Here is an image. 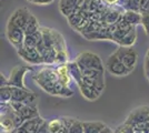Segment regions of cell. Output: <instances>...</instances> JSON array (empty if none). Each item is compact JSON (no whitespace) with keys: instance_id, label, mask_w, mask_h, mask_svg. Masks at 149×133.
<instances>
[{"instance_id":"cell-32","label":"cell","mask_w":149,"mask_h":133,"mask_svg":"<svg viewBox=\"0 0 149 133\" xmlns=\"http://www.w3.org/2000/svg\"><path fill=\"white\" fill-rule=\"evenodd\" d=\"M31 3H35V5H39V6H45V5H50L54 0H28Z\"/></svg>"},{"instance_id":"cell-6","label":"cell","mask_w":149,"mask_h":133,"mask_svg":"<svg viewBox=\"0 0 149 133\" xmlns=\"http://www.w3.org/2000/svg\"><path fill=\"white\" fill-rule=\"evenodd\" d=\"M6 36L7 39L9 40V42L13 44L17 50L24 48V40H25L26 33L22 29L8 22L6 29Z\"/></svg>"},{"instance_id":"cell-26","label":"cell","mask_w":149,"mask_h":133,"mask_svg":"<svg viewBox=\"0 0 149 133\" xmlns=\"http://www.w3.org/2000/svg\"><path fill=\"white\" fill-rule=\"evenodd\" d=\"M13 98V87L3 85L0 88V103H10Z\"/></svg>"},{"instance_id":"cell-19","label":"cell","mask_w":149,"mask_h":133,"mask_svg":"<svg viewBox=\"0 0 149 133\" xmlns=\"http://www.w3.org/2000/svg\"><path fill=\"white\" fill-rule=\"evenodd\" d=\"M57 71H58L59 79H60V81H61L62 84H65V85H67V87H70V83L72 81V78H71L70 73H69L67 63L58 64V65H57Z\"/></svg>"},{"instance_id":"cell-7","label":"cell","mask_w":149,"mask_h":133,"mask_svg":"<svg viewBox=\"0 0 149 133\" xmlns=\"http://www.w3.org/2000/svg\"><path fill=\"white\" fill-rule=\"evenodd\" d=\"M31 71L30 67H24V65H17L15 67L10 76L8 78V84L10 87H17V88H26L25 85V76L27 72Z\"/></svg>"},{"instance_id":"cell-17","label":"cell","mask_w":149,"mask_h":133,"mask_svg":"<svg viewBox=\"0 0 149 133\" xmlns=\"http://www.w3.org/2000/svg\"><path fill=\"white\" fill-rule=\"evenodd\" d=\"M18 113L24 119V121L30 120V119L39 116V111H38V108L36 107V104H26Z\"/></svg>"},{"instance_id":"cell-34","label":"cell","mask_w":149,"mask_h":133,"mask_svg":"<svg viewBox=\"0 0 149 133\" xmlns=\"http://www.w3.org/2000/svg\"><path fill=\"white\" fill-rule=\"evenodd\" d=\"M145 73H146L147 79L149 80V58L145 59Z\"/></svg>"},{"instance_id":"cell-33","label":"cell","mask_w":149,"mask_h":133,"mask_svg":"<svg viewBox=\"0 0 149 133\" xmlns=\"http://www.w3.org/2000/svg\"><path fill=\"white\" fill-rule=\"evenodd\" d=\"M37 133H51L49 130V124H48V121H45L44 124L40 127L39 131Z\"/></svg>"},{"instance_id":"cell-14","label":"cell","mask_w":149,"mask_h":133,"mask_svg":"<svg viewBox=\"0 0 149 133\" xmlns=\"http://www.w3.org/2000/svg\"><path fill=\"white\" fill-rule=\"evenodd\" d=\"M13 111L8 114H0L1 133H10L16 130V125H15V122H13V116H11Z\"/></svg>"},{"instance_id":"cell-40","label":"cell","mask_w":149,"mask_h":133,"mask_svg":"<svg viewBox=\"0 0 149 133\" xmlns=\"http://www.w3.org/2000/svg\"><path fill=\"white\" fill-rule=\"evenodd\" d=\"M146 58H149V50L147 51V54H146Z\"/></svg>"},{"instance_id":"cell-24","label":"cell","mask_w":149,"mask_h":133,"mask_svg":"<svg viewBox=\"0 0 149 133\" xmlns=\"http://www.w3.org/2000/svg\"><path fill=\"white\" fill-rule=\"evenodd\" d=\"M136 40H137L136 27H134L130 31L128 32L124 38L119 41L118 44L119 45H121V47H132L134 43L136 42Z\"/></svg>"},{"instance_id":"cell-22","label":"cell","mask_w":149,"mask_h":133,"mask_svg":"<svg viewBox=\"0 0 149 133\" xmlns=\"http://www.w3.org/2000/svg\"><path fill=\"white\" fill-rule=\"evenodd\" d=\"M84 82L93 87V88L97 89L98 91L102 92L105 89V78L104 76H99V78H88V76H84Z\"/></svg>"},{"instance_id":"cell-25","label":"cell","mask_w":149,"mask_h":133,"mask_svg":"<svg viewBox=\"0 0 149 133\" xmlns=\"http://www.w3.org/2000/svg\"><path fill=\"white\" fill-rule=\"evenodd\" d=\"M41 30V27L39 25V22H38V19L31 13L30 19L27 23V27L25 29V33L26 34H33V33H37Z\"/></svg>"},{"instance_id":"cell-3","label":"cell","mask_w":149,"mask_h":133,"mask_svg":"<svg viewBox=\"0 0 149 133\" xmlns=\"http://www.w3.org/2000/svg\"><path fill=\"white\" fill-rule=\"evenodd\" d=\"M74 61L78 63V65L80 67L81 70L95 69L100 70V71H105V65L102 63L101 58L98 54L93 53V52L85 51L80 54H78V57Z\"/></svg>"},{"instance_id":"cell-11","label":"cell","mask_w":149,"mask_h":133,"mask_svg":"<svg viewBox=\"0 0 149 133\" xmlns=\"http://www.w3.org/2000/svg\"><path fill=\"white\" fill-rule=\"evenodd\" d=\"M86 0H60L59 9L63 16L69 17L70 14L82 10V7L85 5Z\"/></svg>"},{"instance_id":"cell-36","label":"cell","mask_w":149,"mask_h":133,"mask_svg":"<svg viewBox=\"0 0 149 133\" xmlns=\"http://www.w3.org/2000/svg\"><path fill=\"white\" fill-rule=\"evenodd\" d=\"M0 83H1V87H3V85H9V84H8V79H7L2 73H1V76H0Z\"/></svg>"},{"instance_id":"cell-12","label":"cell","mask_w":149,"mask_h":133,"mask_svg":"<svg viewBox=\"0 0 149 133\" xmlns=\"http://www.w3.org/2000/svg\"><path fill=\"white\" fill-rule=\"evenodd\" d=\"M45 121L46 120H45L44 118H41L39 115L37 118H33V119H30V120H26L20 127L26 133H37L39 131L40 127L44 124Z\"/></svg>"},{"instance_id":"cell-15","label":"cell","mask_w":149,"mask_h":133,"mask_svg":"<svg viewBox=\"0 0 149 133\" xmlns=\"http://www.w3.org/2000/svg\"><path fill=\"white\" fill-rule=\"evenodd\" d=\"M67 65H68L69 73H70V76L72 78V80L76 82L77 85L80 84L84 81V74H82V71H81L80 67L78 65V63L76 61H69Z\"/></svg>"},{"instance_id":"cell-27","label":"cell","mask_w":149,"mask_h":133,"mask_svg":"<svg viewBox=\"0 0 149 133\" xmlns=\"http://www.w3.org/2000/svg\"><path fill=\"white\" fill-rule=\"evenodd\" d=\"M121 7L125 11H138L140 12V0H127Z\"/></svg>"},{"instance_id":"cell-35","label":"cell","mask_w":149,"mask_h":133,"mask_svg":"<svg viewBox=\"0 0 149 133\" xmlns=\"http://www.w3.org/2000/svg\"><path fill=\"white\" fill-rule=\"evenodd\" d=\"M105 3H107V5H109V6H116V5H118L120 3V1L121 0H102Z\"/></svg>"},{"instance_id":"cell-21","label":"cell","mask_w":149,"mask_h":133,"mask_svg":"<svg viewBox=\"0 0 149 133\" xmlns=\"http://www.w3.org/2000/svg\"><path fill=\"white\" fill-rule=\"evenodd\" d=\"M123 18L132 27H137L138 25H141V12H138V11H124Z\"/></svg>"},{"instance_id":"cell-4","label":"cell","mask_w":149,"mask_h":133,"mask_svg":"<svg viewBox=\"0 0 149 133\" xmlns=\"http://www.w3.org/2000/svg\"><path fill=\"white\" fill-rule=\"evenodd\" d=\"M115 54L119 58V60L128 68L129 70L135 69L138 61V53L132 47H121L119 45L118 49L115 51Z\"/></svg>"},{"instance_id":"cell-42","label":"cell","mask_w":149,"mask_h":133,"mask_svg":"<svg viewBox=\"0 0 149 133\" xmlns=\"http://www.w3.org/2000/svg\"><path fill=\"white\" fill-rule=\"evenodd\" d=\"M10 133H13V132H10Z\"/></svg>"},{"instance_id":"cell-9","label":"cell","mask_w":149,"mask_h":133,"mask_svg":"<svg viewBox=\"0 0 149 133\" xmlns=\"http://www.w3.org/2000/svg\"><path fill=\"white\" fill-rule=\"evenodd\" d=\"M31 12L27 9V8H19L16 11H13L10 16V18L8 20L9 23L18 27L20 29H22L25 31L27 23L30 19Z\"/></svg>"},{"instance_id":"cell-18","label":"cell","mask_w":149,"mask_h":133,"mask_svg":"<svg viewBox=\"0 0 149 133\" xmlns=\"http://www.w3.org/2000/svg\"><path fill=\"white\" fill-rule=\"evenodd\" d=\"M42 42V33L41 30L33 34H26L24 40V47L26 48H37L39 43Z\"/></svg>"},{"instance_id":"cell-39","label":"cell","mask_w":149,"mask_h":133,"mask_svg":"<svg viewBox=\"0 0 149 133\" xmlns=\"http://www.w3.org/2000/svg\"><path fill=\"white\" fill-rule=\"evenodd\" d=\"M125 1H127V0H121V1H120V3H119V6H121V3H124Z\"/></svg>"},{"instance_id":"cell-10","label":"cell","mask_w":149,"mask_h":133,"mask_svg":"<svg viewBox=\"0 0 149 133\" xmlns=\"http://www.w3.org/2000/svg\"><path fill=\"white\" fill-rule=\"evenodd\" d=\"M37 95L27 88H17L13 87V98L11 101L22 102L25 104H35Z\"/></svg>"},{"instance_id":"cell-1","label":"cell","mask_w":149,"mask_h":133,"mask_svg":"<svg viewBox=\"0 0 149 133\" xmlns=\"http://www.w3.org/2000/svg\"><path fill=\"white\" fill-rule=\"evenodd\" d=\"M33 80L45 92L51 95L70 98L74 94V91L70 87L61 83L57 68H54L52 65H47L39 70L33 76Z\"/></svg>"},{"instance_id":"cell-29","label":"cell","mask_w":149,"mask_h":133,"mask_svg":"<svg viewBox=\"0 0 149 133\" xmlns=\"http://www.w3.org/2000/svg\"><path fill=\"white\" fill-rule=\"evenodd\" d=\"M115 133H135V130L131 125L125 122L123 124H120L119 127H117V129L115 130Z\"/></svg>"},{"instance_id":"cell-28","label":"cell","mask_w":149,"mask_h":133,"mask_svg":"<svg viewBox=\"0 0 149 133\" xmlns=\"http://www.w3.org/2000/svg\"><path fill=\"white\" fill-rule=\"evenodd\" d=\"M68 133H85V129H84V123L79 120L74 121V123L70 125L68 130Z\"/></svg>"},{"instance_id":"cell-38","label":"cell","mask_w":149,"mask_h":133,"mask_svg":"<svg viewBox=\"0 0 149 133\" xmlns=\"http://www.w3.org/2000/svg\"><path fill=\"white\" fill-rule=\"evenodd\" d=\"M143 133H149V123H147L146 124V127H145V129H143Z\"/></svg>"},{"instance_id":"cell-8","label":"cell","mask_w":149,"mask_h":133,"mask_svg":"<svg viewBox=\"0 0 149 133\" xmlns=\"http://www.w3.org/2000/svg\"><path fill=\"white\" fill-rule=\"evenodd\" d=\"M20 58H22V60L28 62L32 65H38V64H45L44 59L41 57L40 52L37 48H21L17 50Z\"/></svg>"},{"instance_id":"cell-16","label":"cell","mask_w":149,"mask_h":133,"mask_svg":"<svg viewBox=\"0 0 149 133\" xmlns=\"http://www.w3.org/2000/svg\"><path fill=\"white\" fill-rule=\"evenodd\" d=\"M49 130L51 133H68V127L62 118H56L48 121Z\"/></svg>"},{"instance_id":"cell-13","label":"cell","mask_w":149,"mask_h":133,"mask_svg":"<svg viewBox=\"0 0 149 133\" xmlns=\"http://www.w3.org/2000/svg\"><path fill=\"white\" fill-rule=\"evenodd\" d=\"M78 88L80 90L81 95H82L85 99L89 100V101H95V100H97L100 96V94H101L100 91H98L97 89H95V88H93V87L86 84L84 81H82L80 84H78Z\"/></svg>"},{"instance_id":"cell-30","label":"cell","mask_w":149,"mask_h":133,"mask_svg":"<svg viewBox=\"0 0 149 133\" xmlns=\"http://www.w3.org/2000/svg\"><path fill=\"white\" fill-rule=\"evenodd\" d=\"M141 25H143L146 34L149 37V12L141 13Z\"/></svg>"},{"instance_id":"cell-23","label":"cell","mask_w":149,"mask_h":133,"mask_svg":"<svg viewBox=\"0 0 149 133\" xmlns=\"http://www.w3.org/2000/svg\"><path fill=\"white\" fill-rule=\"evenodd\" d=\"M52 36H54V48L57 52H60V51H67V45H66V41L62 37L61 33L54 30L52 29Z\"/></svg>"},{"instance_id":"cell-41","label":"cell","mask_w":149,"mask_h":133,"mask_svg":"<svg viewBox=\"0 0 149 133\" xmlns=\"http://www.w3.org/2000/svg\"><path fill=\"white\" fill-rule=\"evenodd\" d=\"M135 133H143V131H135Z\"/></svg>"},{"instance_id":"cell-31","label":"cell","mask_w":149,"mask_h":133,"mask_svg":"<svg viewBox=\"0 0 149 133\" xmlns=\"http://www.w3.org/2000/svg\"><path fill=\"white\" fill-rule=\"evenodd\" d=\"M140 12H149V0H140Z\"/></svg>"},{"instance_id":"cell-37","label":"cell","mask_w":149,"mask_h":133,"mask_svg":"<svg viewBox=\"0 0 149 133\" xmlns=\"http://www.w3.org/2000/svg\"><path fill=\"white\" fill-rule=\"evenodd\" d=\"M100 133H115V131L112 130L110 127H108V125H106L101 131H100Z\"/></svg>"},{"instance_id":"cell-2","label":"cell","mask_w":149,"mask_h":133,"mask_svg":"<svg viewBox=\"0 0 149 133\" xmlns=\"http://www.w3.org/2000/svg\"><path fill=\"white\" fill-rule=\"evenodd\" d=\"M125 122L134 127L135 131H143L146 124L149 123V107L141 105L132 110Z\"/></svg>"},{"instance_id":"cell-20","label":"cell","mask_w":149,"mask_h":133,"mask_svg":"<svg viewBox=\"0 0 149 133\" xmlns=\"http://www.w3.org/2000/svg\"><path fill=\"white\" fill-rule=\"evenodd\" d=\"M85 133H100V131L106 127V124L101 121H84Z\"/></svg>"},{"instance_id":"cell-5","label":"cell","mask_w":149,"mask_h":133,"mask_svg":"<svg viewBox=\"0 0 149 133\" xmlns=\"http://www.w3.org/2000/svg\"><path fill=\"white\" fill-rule=\"evenodd\" d=\"M106 69L107 71L115 76H125L127 74H129L131 72V70H129L126 65H125L119 58L115 54V52L111 53L108 60H107V63H106Z\"/></svg>"}]
</instances>
